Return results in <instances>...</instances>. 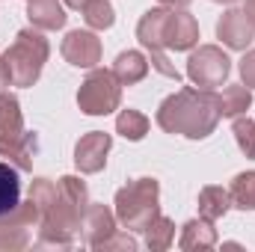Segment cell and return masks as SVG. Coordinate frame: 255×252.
<instances>
[{"label": "cell", "instance_id": "6da1fadb", "mask_svg": "<svg viewBox=\"0 0 255 252\" xmlns=\"http://www.w3.org/2000/svg\"><path fill=\"white\" fill-rule=\"evenodd\" d=\"M30 199L39 205V247L68 250L77 235L83 214L89 208L86 181L77 175H63L57 184L51 178H36L30 184Z\"/></svg>", "mask_w": 255, "mask_h": 252}, {"label": "cell", "instance_id": "7a4b0ae2", "mask_svg": "<svg viewBox=\"0 0 255 252\" xmlns=\"http://www.w3.org/2000/svg\"><path fill=\"white\" fill-rule=\"evenodd\" d=\"M220 101L211 89H193L184 86L163 98L157 107V125L166 133H181L187 139H205L220 125Z\"/></svg>", "mask_w": 255, "mask_h": 252}, {"label": "cell", "instance_id": "3957f363", "mask_svg": "<svg viewBox=\"0 0 255 252\" xmlns=\"http://www.w3.org/2000/svg\"><path fill=\"white\" fill-rule=\"evenodd\" d=\"M48 54H51V45L42 36V30L36 27L18 30L15 42L3 51V68H6L9 86H33L48 63Z\"/></svg>", "mask_w": 255, "mask_h": 252}, {"label": "cell", "instance_id": "277c9868", "mask_svg": "<svg viewBox=\"0 0 255 252\" xmlns=\"http://www.w3.org/2000/svg\"><path fill=\"white\" fill-rule=\"evenodd\" d=\"M160 214L157 178H133L116 193V220L128 232H142Z\"/></svg>", "mask_w": 255, "mask_h": 252}, {"label": "cell", "instance_id": "5b68a950", "mask_svg": "<svg viewBox=\"0 0 255 252\" xmlns=\"http://www.w3.org/2000/svg\"><path fill=\"white\" fill-rule=\"evenodd\" d=\"M122 104V83L107 68H92L77 89V107L86 116H107Z\"/></svg>", "mask_w": 255, "mask_h": 252}, {"label": "cell", "instance_id": "8992f818", "mask_svg": "<svg viewBox=\"0 0 255 252\" xmlns=\"http://www.w3.org/2000/svg\"><path fill=\"white\" fill-rule=\"evenodd\" d=\"M229 74H232V60L217 45L196 48L190 54V60H187V77L199 89H217L229 80Z\"/></svg>", "mask_w": 255, "mask_h": 252}, {"label": "cell", "instance_id": "52a82bcc", "mask_svg": "<svg viewBox=\"0 0 255 252\" xmlns=\"http://www.w3.org/2000/svg\"><path fill=\"white\" fill-rule=\"evenodd\" d=\"M166 12H169V9H148V12L139 18V24H136V39H139V45L148 51L151 65H154L163 77L181 80V74L175 71V65L169 63L166 48H163V18H166Z\"/></svg>", "mask_w": 255, "mask_h": 252}, {"label": "cell", "instance_id": "ba28073f", "mask_svg": "<svg viewBox=\"0 0 255 252\" xmlns=\"http://www.w3.org/2000/svg\"><path fill=\"white\" fill-rule=\"evenodd\" d=\"M113 148V136L104 130H89L74 145V166L83 175H95L107 166V154Z\"/></svg>", "mask_w": 255, "mask_h": 252}, {"label": "cell", "instance_id": "9c48e42d", "mask_svg": "<svg viewBox=\"0 0 255 252\" xmlns=\"http://www.w3.org/2000/svg\"><path fill=\"white\" fill-rule=\"evenodd\" d=\"M199 45V24L187 9H169L163 18V48L193 51Z\"/></svg>", "mask_w": 255, "mask_h": 252}, {"label": "cell", "instance_id": "30bf717a", "mask_svg": "<svg viewBox=\"0 0 255 252\" xmlns=\"http://www.w3.org/2000/svg\"><path fill=\"white\" fill-rule=\"evenodd\" d=\"M63 57L74 68H95L101 63V39L92 30H71L63 39Z\"/></svg>", "mask_w": 255, "mask_h": 252}, {"label": "cell", "instance_id": "8fae6325", "mask_svg": "<svg viewBox=\"0 0 255 252\" xmlns=\"http://www.w3.org/2000/svg\"><path fill=\"white\" fill-rule=\"evenodd\" d=\"M39 151V136L33 130H18V133H0V157L12 163L18 172H30L33 160Z\"/></svg>", "mask_w": 255, "mask_h": 252}, {"label": "cell", "instance_id": "7c38bea8", "mask_svg": "<svg viewBox=\"0 0 255 252\" xmlns=\"http://www.w3.org/2000/svg\"><path fill=\"white\" fill-rule=\"evenodd\" d=\"M217 36L223 39L226 48L232 51H247L255 39V24L244 9H229L223 12V18L217 21Z\"/></svg>", "mask_w": 255, "mask_h": 252}, {"label": "cell", "instance_id": "4fadbf2b", "mask_svg": "<svg viewBox=\"0 0 255 252\" xmlns=\"http://www.w3.org/2000/svg\"><path fill=\"white\" fill-rule=\"evenodd\" d=\"M80 235H83L86 247L101 250L104 241L110 235H116V211H110L107 205H92L89 202V208L83 214V223H80Z\"/></svg>", "mask_w": 255, "mask_h": 252}, {"label": "cell", "instance_id": "5bb4252c", "mask_svg": "<svg viewBox=\"0 0 255 252\" xmlns=\"http://www.w3.org/2000/svg\"><path fill=\"white\" fill-rule=\"evenodd\" d=\"M27 18L36 30H63L68 15H65V3L60 0H27Z\"/></svg>", "mask_w": 255, "mask_h": 252}, {"label": "cell", "instance_id": "9a60e30c", "mask_svg": "<svg viewBox=\"0 0 255 252\" xmlns=\"http://www.w3.org/2000/svg\"><path fill=\"white\" fill-rule=\"evenodd\" d=\"M178 247H181L184 252L214 250V247H217V229H214V223H211V220H205V217L184 223L181 238H178Z\"/></svg>", "mask_w": 255, "mask_h": 252}, {"label": "cell", "instance_id": "2e32d148", "mask_svg": "<svg viewBox=\"0 0 255 252\" xmlns=\"http://www.w3.org/2000/svg\"><path fill=\"white\" fill-rule=\"evenodd\" d=\"M110 71L116 74V80H119L122 86H133V83H139V80L148 74V60H145L139 51H122V54L116 57V63H113Z\"/></svg>", "mask_w": 255, "mask_h": 252}, {"label": "cell", "instance_id": "e0dca14e", "mask_svg": "<svg viewBox=\"0 0 255 252\" xmlns=\"http://www.w3.org/2000/svg\"><path fill=\"white\" fill-rule=\"evenodd\" d=\"M229 208H232L229 190L217 187V184H208V187L199 190V217L217 223V220H223V217L229 214Z\"/></svg>", "mask_w": 255, "mask_h": 252}, {"label": "cell", "instance_id": "ac0fdd59", "mask_svg": "<svg viewBox=\"0 0 255 252\" xmlns=\"http://www.w3.org/2000/svg\"><path fill=\"white\" fill-rule=\"evenodd\" d=\"M217 101H220V113L229 116V119H235V116H244V113L250 110L253 92H250L247 83H229V86L217 95Z\"/></svg>", "mask_w": 255, "mask_h": 252}, {"label": "cell", "instance_id": "d6986e66", "mask_svg": "<svg viewBox=\"0 0 255 252\" xmlns=\"http://www.w3.org/2000/svg\"><path fill=\"white\" fill-rule=\"evenodd\" d=\"M21 202V181H18V169L6 160H0V217H6L9 211H15Z\"/></svg>", "mask_w": 255, "mask_h": 252}, {"label": "cell", "instance_id": "ffe728a7", "mask_svg": "<svg viewBox=\"0 0 255 252\" xmlns=\"http://www.w3.org/2000/svg\"><path fill=\"white\" fill-rule=\"evenodd\" d=\"M142 235H145V247L151 252H163L172 247V241H175V223L169 220V217H163V214H157L145 229H142Z\"/></svg>", "mask_w": 255, "mask_h": 252}, {"label": "cell", "instance_id": "44dd1931", "mask_svg": "<svg viewBox=\"0 0 255 252\" xmlns=\"http://www.w3.org/2000/svg\"><path fill=\"white\" fill-rule=\"evenodd\" d=\"M116 133H122L130 142H139L148 133V116L139 110H122L116 116Z\"/></svg>", "mask_w": 255, "mask_h": 252}, {"label": "cell", "instance_id": "7402d4cb", "mask_svg": "<svg viewBox=\"0 0 255 252\" xmlns=\"http://www.w3.org/2000/svg\"><path fill=\"white\" fill-rule=\"evenodd\" d=\"M229 196H232V205L241 208V211H255V172H241L235 175L232 187H229Z\"/></svg>", "mask_w": 255, "mask_h": 252}, {"label": "cell", "instance_id": "603a6c76", "mask_svg": "<svg viewBox=\"0 0 255 252\" xmlns=\"http://www.w3.org/2000/svg\"><path fill=\"white\" fill-rule=\"evenodd\" d=\"M24 130V116H21V104L15 95L0 89V133H18Z\"/></svg>", "mask_w": 255, "mask_h": 252}, {"label": "cell", "instance_id": "cb8c5ba5", "mask_svg": "<svg viewBox=\"0 0 255 252\" xmlns=\"http://www.w3.org/2000/svg\"><path fill=\"white\" fill-rule=\"evenodd\" d=\"M80 12H83V21L89 24V30H110L116 21V12L107 0H89Z\"/></svg>", "mask_w": 255, "mask_h": 252}, {"label": "cell", "instance_id": "d4e9b609", "mask_svg": "<svg viewBox=\"0 0 255 252\" xmlns=\"http://www.w3.org/2000/svg\"><path fill=\"white\" fill-rule=\"evenodd\" d=\"M232 133H235V139H238V148L255 160V122L250 116H235V127H232Z\"/></svg>", "mask_w": 255, "mask_h": 252}, {"label": "cell", "instance_id": "484cf974", "mask_svg": "<svg viewBox=\"0 0 255 252\" xmlns=\"http://www.w3.org/2000/svg\"><path fill=\"white\" fill-rule=\"evenodd\" d=\"M27 247H30V232L27 229L0 226V252H21Z\"/></svg>", "mask_w": 255, "mask_h": 252}, {"label": "cell", "instance_id": "4316f807", "mask_svg": "<svg viewBox=\"0 0 255 252\" xmlns=\"http://www.w3.org/2000/svg\"><path fill=\"white\" fill-rule=\"evenodd\" d=\"M136 247H139V244L130 238V232H116V235H110V238L104 241L101 250H128V252H133Z\"/></svg>", "mask_w": 255, "mask_h": 252}, {"label": "cell", "instance_id": "83f0119b", "mask_svg": "<svg viewBox=\"0 0 255 252\" xmlns=\"http://www.w3.org/2000/svg\"><path fill=\"white\" fill-rule=\"evenodd\" d=\"M241 77H244V83L250 86V89H255V48H250L247 54H244V60H241Z\"/></svg>", "mask_w": 255, "mask_h": 252}, {"label": "cell", "instance_id": "f1b7e54d", "mask_svg": "<svg viewBox=\"0 0 255 252\" xmlns=\"http://www.w3.org/2000/svg\"><path fill=\"white\" fill-rule=\"evenodd\" d=\"M163 6H169V9H187L190 6V0H160Z\"/></svg>", "mask_w": 255, "mask_h": 252}, {"label": "cell", "instance_id": "f546056e", "mask_svg": "<svg viewBox=\"0 0 255 252\" xmlns=\"http://www.w3.org/2000/svg\"><path fill=\"white\" fill-rule=\"evenodd\" d=\"M63 3L68 6V9H83V6H86L89 0H63Z\"/></svg>", "mask_w": 255, "mask_h": 252}, {"label": "cell", "instance_id": "4dcf8cb0", "mask_svg": "<svg viewBox=\"0 0 255 252\" xmlns=\"http://www.w3.org/2000/svg\"><path fill=\"white\" fill-rule=\"evenodd\" d=\"M9 86V77H6V68H3V57H0V89Z\"/></svg>", "mask_w": 255, "mask_h": 252}, {"label": "cell", "instance_id": "1f68e13d", "mask_svg": "<svg viewBox=\"0 0 255 252\" xmlns=\"http://www.w3.org/2000/svg\"><path fill=\"white\" fill-rule=\"evenodd\" d=\"M247 15H250V21L255 24V0H247V9H244Z\"/></svg>", "mask_w": 255, "mask_h": 252}, {"label": "cell", "instance_id": "d6a6232c", "mask_svg": "<svg viewBox=\"0 0 255 252\" xmlns=\"http://www.w3.org/2000/svg\"><path fill=\"white\" fill-rule=\"evenodd\" d=\"M214 3H235V0H214Z\"/></svg>", "mask_w": 255, "mask_h": 252}]
</instances>
